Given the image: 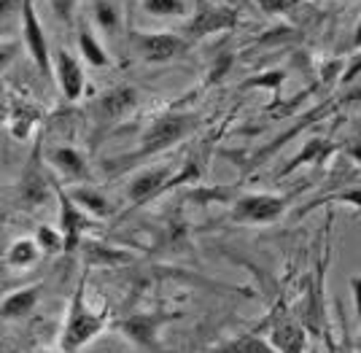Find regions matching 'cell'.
<instances>
[{
	"instance_id": "24",
	"label": "cell",
	"mask_w": 361,
	"mask_h": 353,
	"mask_svg": "<svg viewBox=\"0 0 361 353\" xmlns=\"http://www.w3.org/2000/svg\"><path fill=\"white\" fill-rule=\"evenodd\" d=\"M100 19H103L106 25H114V14H111L108 8H100Z\"/></svg>"
},
{
	"instance_id": "18",
	"label": "cell",
	"mask_w": 361,
	"mask_h": 353,
	"mask_svg": "<svg viewBox=\"0 0 361 353\" xmlns=\"http://www.w3.org/2000/svg\"><path fill=\"white\" fill-rule=\"evenodd\" d=\"M151 14H183V0H143Z\"/></svg>"
},
{
	"instance_id": "3",
	"label": "cell",
	"mask_w": 361,
	"mask_h": 353,
	"mask_svg": "<svg viewBox=\"0 0 361 353\" xmlns=\"http://www.w3.org/2000/svg\"><path fill=\"white\" fill-rule=\"evenodd\" d=\"M192 127L189 119H183V116H165V119H159V122L151 127L149 132L143 135V143H140V154H157L167 149V146H173V143H178L183 135H186V130Z\"/></svg>"
},
{
	"instance_id": "19",
	"label": "cell",
	"mask_w": 361,
	"mask_h": 353,
	"mask_svg": "<svg viewBox=\"0 0 361 353\" xmlns=\"http://www.w3.org/2000/svg\"><path fill=\"white\" fill-rule=\"evenodd\" d=\"M81 49H84V54H87V60H90L92 65H106L103 49L97 47V44L92 41V35H87V32H81Z\"/></svg>"
},
{
	"instance_id": "5",
	"label": "cell",
	"mask_w": 361,
	"mask_h": 353,
	"mask_svg": "<svg viewBox=\"0 0 361 353\" xmlns=\"http://www.w3.org/2000/svg\"><path fill=\"white\" fill-rule=\"evenodd\" d=\"M137 47L143 51V57H149V60H170V57L180 54L186 44L176 35H140Z\"/></svg>"
},
{
	"instance_id": "2",
	"label": "cell",
	"mask_w": 361,
	"mask_h": 353,
	"mask_svg": "<svg viewBox=\"0 0 361 353\" xmlns=\"http://www.w3.org/2000/svg\"><path fill=\"white\" fill-rule=\"evenodd\" d=\"M270 342L278 353H305L307 351V340L302 326L283 307H278L270 316Z\"/></svg>"
},
{
	"instance_id": "27",
	"label": "cell",
	"mask_w": 361,
	"mask_h": 353,
	"mask_svg": "<svg viewBox=\"0 0 361 353\" xmlns=\"http://www.w3.org/2000/svg\"><path fill=\"white\" fill-rule=\"evenodd\" d=\"M313 353H318V351H313Z\"/></svg>"
},
{
	"instance_id": "20",
	"label": "cell",
	"mask_w": 361,
	"mask_h": 353,
	"mask_svg": "<svg viewBox=\"0 0 361 353\" xmlns=\"http://www.w3.org/2000/svg\"><path fill=\"white\" fill-rule=\"evenodd\" d=\"M38 240H41V246H44L46 251H60V248H65V237L54 235V232L46 230V227L38 232Z\"/></svg>"
},
{
	"instance_id": "1",
	"label": "cell",
	"mask_w": 361,
	"mask_h": 353,
	"mask_svg": "<svg viewBox=\"0 0 361 353\" xmlns=\"http://www.w3.org/2000/svg\"><path fill=\"white\" fill-rule=\"evenodd\" d=\"M106 326V313H94L84 302V286H78L71 310H68V323L62 332L60 348L62 353H75L81 345H87L92 337H97Z\"/></svg>"
},
{
	"instance_id": "6",
	"label": "cell",
	"mask_w": 361,
	"mask_h": 353,
	"mask_svg": "<svg viewBox=\"0 0 361 353\" xmlns=\"http://www.w3.org/2000/svg\"><path fill=\"white\" fill-rule=\"evenodd\" d=\"M232 22H235V11L219 8V6H211V3H202V6H200V14H197V19L192 22V35L221 30V27H229Z\"/></svg>"
},
{
	"instance_id": "10",
	"label": "cell",
	"mask_w": 361,
	"mask_h": 353,
	"mask_svg": "<svg viewBox=\"0 0 361 353\" xmlns=\"http://www.w3.org/2000/svg\"><path fill=\"white\" fill-rule=\"evenodd\" d=\"M25 32H27V44H30L35 60L41 65V70H49V57H46V44L44 35H41V27H38V19H35V11H32L30 0L25 3Z\"/></svg>"
},
{
	"instance_id": "15",
	"label": "cell",
	"mask_w": 361,
	"mask_h": 353,
	"mask_svg": "<svg viewBox=\"0 0 361 353\" xmlns=\"http://www.w3.org/2000/svg\"><path fill=\"white\" fill-rule=\"evenodd\" d=\"M35 259H38V246H35V240H16L14 246L8 248V254H6V261H8L11 267H30Z\"/></svg>"
},
{
	"instance_id": "11",
	"label": "cell",
	"mask_w": 361,
	"mask_h": 353,
	"mask_svg": "<svg viewBox=\"0 0 361 353\" xmlns=\"http://www.w3.org/2000/svg\"><path fill=\"white\" fill-rule=\"evenodd\" d=\"M57 62H60L62 89H65V94L73 100V97H78V94H81V87H84L81 70H78V65L73 62V57H71V54H65V51H60V54H57Z\"/></svg>"
},
{
	"instance_id": "16",
	"label": "cell",
	"mask_w": 361,
	"mask_h": 353,
	"mask_svg": "<svg viewBox=\"0 0 361 353\" xmlns=\"http://www.w3.org/2000/svg\"><path fill=\"white\" fill-rule=\"evenodd\" d=\"M54 162H57V168H62L68 175H73V178L84 175V159L73 149H57L54 151Z\"/></svg>"
},
{
	"instance_id": "13",
	"label": "cell",
	"mask_w": 361,
	"mask_h": 353,
	"mask_svg": "<svg viewBox=\"0 0 361 353\" xmlns=\"http://www.w3.org/2000/svg\"><path fill=\"white\" fill-rule=\"evenodd\" d=\"M157 326H159V318H157V316H135V318L124 321V332L135 340L137 345H154Z\"/></svg>"
},
{
	"instance_id": "7",
	"label": "cell",
	"mask_w": 361,
	"mask_h": 353,
	"mask_svg": "<svg viewBox=\"0 0 361 353\" xmlns=\"http://www.w3.org/2000/svg\"><path fill=\"white\" fill-rule=\"evenodd\" d=\"M167 175H170V168H151V170H143V173L137 175L135 181L130 184V189H127L130 200H135V202L149 200V197L154 194V192H159V189L165 186Z\"/></svg>"
},
{
	"instance_id": "17",
	"label": "cell",
	"mask_w": 361,
	"mask_h": 353,
	"mask_svg": "<svg viewBox=\"0 0 361 353\" xmlns=\"http://www.w3.org/2000/svg\"><path fill=\"white\" fill-rule=\"evenodd\" d=\"M73 200L78 202V205H84V208H90L92 213L103 216L108 211L106 200L97 194V192H90V189H78V192H73Z\"/></svg>"
},
{
	"instance_id": "9",
	"label": "cell",
	"mask_w": 361,
	"mask_h": 353,
	"mask_svg": "<svg viewBox=\"0 0 361 353\" xmlns=\"http://www.w3.org/2000/svg\"><path fill=\"white\" fill-rule=\"evenodd\" d=\"M60 200H62V232H65V248L71 251V248L78 246V237H81V232H84V227H87V218L75 211L71 197L60 194Z\"/></svg>"
},
{
	"instance_id": "14",
	"label": "cell",
	"mask_w": 361,
	"mask_h": 353,
	"mask_svg": "<svg viewBox=\"0 0 361 353\" xmlns=\"http://www.w3.org/2000/svg\"><path fill=\"white\" fill-rule=\"evenodd\" d=\"M135 92L133 89H114V92L106 94V100H103V113H108V116H124L130 108L135 106Z\"/></svg>"
},
{
	"instance_id": "12",
	"label": "cell",
	"mask_w": 361,
	"mask_h": 353,
	"mask_svg": "<svg viewBox=\"0 0 361 353\" xmlns=\"http://www.w3.org/2000/svg\"><path fill=\"white\" fill-rule=\"evenodd\" d=\"M211 353H278L272 348L270 340H262L256 337V335H245V337H235L224 342V345H219V348H213Z\"/></svg>"
},
{
	"instance_id": "22",
	"label": "cell",
	"mask_w": 361,
	"mask_h": 353,
	"mask_svg": "<svg viewBox=\"0 0 361 353\" xmlns=\"http://www.w3.org/2000/svg\"><path fill=\"white\" fill-rule=\"evenodd\" d=\"M51 3H54L57 14H60L62 19H68V16H71V11H73V3H75V0H51Z\"/></svg>"
},
{
	"instance_id": "25",
	"label": "cell",
	"mask_w": 361,
	"mask_h": 353,
	"mask_svg": "<svg viewBox=\"0 0 361 353\" xmlns=\"http://www.w3.org/2000/svg\"><path fill=\"white\" fill-rule=\"evenodd\" d=\"M353 44H356V47H361V25H359V32H356V38H353Z\"/></svg>"
},
{
	"instance_id": "8",
	"label": "cell",
	"mask_w": 361,
	"mask_h": 353,
	"mask_svg": "<svg viewBox=\"0 0 361 353\" xmlns=\"http://www.w3.org/2000/svg\"><path fill=\"white\" fill-rule=\"evenodd\" d=\"M38 286H32V289H22V292H11L6 299H3V318L6 321H14V318H22V316H27L35 302H38Z\"/></svg>"
},
{
	"instance_id": "4",
	"label": "cell",
	"mask_w": 361,
	"mask_h": 353,
	"mask_svg": "<svg viewBox=\"0 0 361 353\" xmlns=\"http://www.w3.org/2000/svg\"><path fill=\"white\" fill-rule=\"evenodd\" d=\"M283 213V200L281 197H272V194H251V197H243L235 208V218L238 221H272Z\"/></svg>"
},
{
	"instance_id": "23",
	"label": "cell",
	"mask_w": 361,
	"mask_h": 353,
	"mask_svg": "<svg viewBox=\"0 0 361 353\" xmlns=\"http://www.w3.org/2000/svg\"><path fill=\"white\" fill-rule=\"evenodd\" d=\"M353 286H356V302H359V351H361V278L353 280Z\"/></svg>"
},
{
	"instance_id": "26",
	"label": "cell",
	"mask_w": 361,
	"mask_h": 353,
	"mask_svg": "<svg viewBox=\"0 0 361 353\" xmlns=\"http://www.w3.org/2000/svg\"><path fill=\"white\" fill-rule=\"evenodd\" d=\"M353 154H356V156L361 159V146H356V149H353Z\"/></svg>"
},
{
	"instance_id": "21",
	"label": "cell",
	"mask_w": 361,
	"mask_h": 353,
	"mask_svg": "<svg viewBox=\"0 0 361 353\" xmlns=\"http://www.w3.org/2000/svg\"><path fill=\"white\" fill-rule=\"evenodd\" d=\"M264 11H283L286 6H291V0H256Z\"/></svg>"
}]
</instances>
